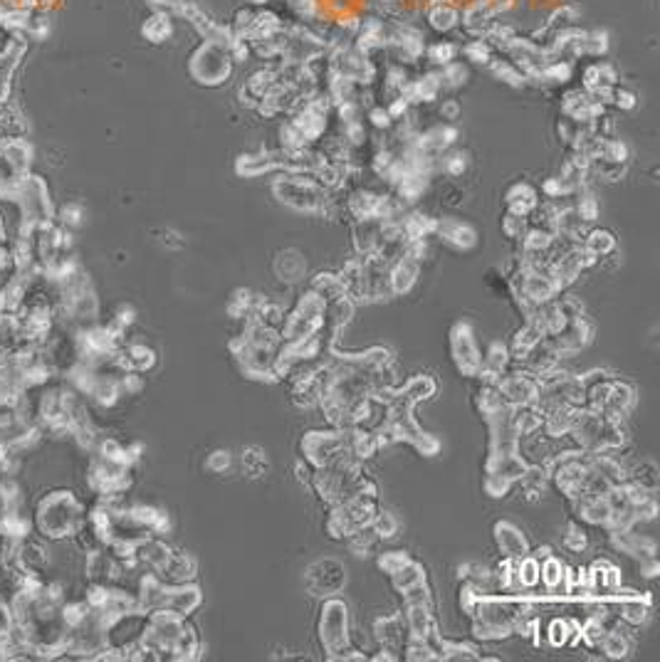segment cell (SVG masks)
Wrapping results in <instances>:
<instances>
[{"mask_svg":"<svg viewBox=\"0 0 660 662\" xmlns=\"http://www.w3.org/2000/svg\"><path fill=\"white\" fill-rule=\"evenodd\" d=\"M586 408L608 418L625 420V415L636 408V388L628 381L606 371H591L581 376Z\"/></svg>","mask_w":660,"mask_h":662,"instance_id":"6da1fadb","label":"cell"},{"mask_svg":"<svg viewBox=\"0 0 660 662\" xmlns=\"http://www.w3.org/2000/svg\"><path fill=\"white\" fill-rule=\"evenodd\" d=\"M569 438H572L574 448L584 450V452H613L616 455L625 445V428L623 420L584 408L579 413Z\"/></svg>","mask_w":660,"mask_h":662,"instance_id":"7a4b0ae2","label":"cell"},{"mask_svg":"<svg viewBox=\"0 0 660 662\" xmlns=\"http://www.w3.org/2000/svg\"><path fill=\"white\" fill-rule=\"evenodd\" d=\"M84 507L72 492H52L42 496L37 504L35 524L42 536L48 539H72L77 526L84 519Z\"/></svg>","mask_w":660,"mask_h":662,"instance_id":"3957f363","label":"cell"},{"mask_svg":"<svg viewBox=\"0 0 660 662\" xmlns=\"http://www.w3.org/2000/svg\"><path fill=\"white\" fill-rule=\"evenodd\" d=\"M275 195L280 203L289 205L292 210L300 213H319L324 215L327 205H329V190L319 183L312 173H284L282 178L275 181Z\"/></svg>","mask_w":660,"mask_h":662,"instance_id":"277c9868","label":"cell"},{"mask_svg":"<svg viewBox=\"0 0 660 662\" xmlns=\"http://www.w3.org/2000/svg\"><path fill=\"white\" fill-rule=\"evenodd\" d=\"M349 608L342 598L329 596L322 603L319 613V643L324 648L327 660L334 657L336 652L347 650L351 645V633H349Z\"/></svg>","mask_w":660,"mask_h":662,"instance_id":"5b68a950","label":"cell"},{"mask_svg":"<svg viewBox=\"0 0 660 662\" xmlns=\"http://www.w3.org/2000/svg\"><path fill=\"white\" fill-rule=\"evenodd\" d=\"M302 460H307L312 468H324L329 462H336L339 457H347V448H344V435L339 428L331 430H312L307 432L300 443Z\"/></svg>","mask_w":660,"mask_h":662,"instance_id":"8992f818","label":"cell"},{"mask_svg":"<svg viewBox=\"0 0 660 662\" xmlns=\"http://www.w3.org/2000/svg\"><path fill=\"white\" fill-rule=\"evenodd\" d=\"M450 354L463 376L478 379L483 371V351H480L475 331L467 321H458L450 331Z\"/></svg>","mask_w":660,"mask_h":662,"instance_id":"52a82bcc","label":"cell"},{"mask_svg":"<svg viewBox=\"0 0 660 662\" xmlns=\"http://www.w3.org/2000/svg\"><path fill=\"white\" fill-rule=\"evenodd\" d=\"M497 388L505 401V405L514 408V405H527V403H536L539 396V376L525 371L519 366H509L507 371L497 379Z\"/></svg>","mask_w":660,"mask_h":662,"instance_id":"ba28073f","label":"cell"},{"mask_svg":"<svg viewBox=\"0 0 660 662\" xmlns=\"http://www.w3.org/2000/svg\"><path fill=\"white\" fill-rule=\"evenodd\" d=\"M344 583H347V571L334 559H324V561H317L307 568V588L314 596H336L344 588Z\"/></svg>","mask_w":660,"mask_h":662,"instance_id":"9c48e42d","label":"cell"},{"mask_svg":"<svg viewBox=\"0 0 660 662\" xmlns=\"http://www.w3.org/2000/svg\"><path fill=\"white\" fill-rule=\"evenodd\" d=\"M403 621H406V628H408V638H420V640H431V643H440V628H438L436 605L433 603L406 605Z\"/></svg>","mask_w":660,"mask_h":662,"instance_id":"30bf717a","label":"cell"},{"mask_svg":"<svg viewBox=\"0 0 660 662\" xmlns=\"http://www.w3.org/2000/svg\"><path fill=\"white\" fill-rule=\"evenodd\" d=\"M201 603H203L201 588H198L195 583L168 585V588H166V598H164L161 610L178 615V618H191L195 610L201 608Z\"/></svg>","mask_w":660,"mask_h":662,"instance_id":"8fae6325","label":"cell"},{"mask_svg":"<svg viewBox=\"0 0 660 662\" xmlns=\"http://www.w3.org/2000/svg\"><path fill=\"white\" fill-rule=\"evenodd\" d=\"M373 635H376L381 650L398 657L396 652H401L408 640V628H406V621H403V615L396 613V615H386V618H378V621L373 623Z\"/></svg>","mask_w":660,"mask_h":662,"instance_id":"7c38bea8","label":"cell"},{"mask_svg":"<svg viewBox=\"0 0 660 662\" xmlns=\"http://www.w3.org/2000/svg\"><path fill=\"white\" fill-rule=\"evenodd\" d=\"M433 235H438L443 243H448L450 248L455 250H470L478 245V232H475V228H472L470 223H463V220H455V218L436 220V232H433Z\"/></svg>","mask_w":660,"mask_h":662,"instance_id":"4fadbf2b","label":"cell"},{"mask_svg":"<svg viewBox=\"0 0 660 662\" xmlns=\"http://www.w3.org/2000/svg\"><path fill=\"white\" fill-rule=\"evenodd\" d=\"M572 512L574 516L579 519V524L586 526H608V516H611V509H608V499L606 494L603 496H576L572 499Z\"/></svg>","mask_w":660,"mask_h":662,"instance_id":"5bb4252c","label":"cell"},{"mask_svg":"<svg viewBox=\"0 0 660 662\" xmlns=\"http://www.w3.org/2000/svg\"><path fill=\"white\" fill-rule=\"evenodd\" d=\"M436 390H438V381L433 379V376H428V373H418V376L408 379L406 383H398V388H396V393L389 398V401L403 403V405H411V408H416L420 401L431 398ZM389 401H386V403H389Z\"/></svg>","mask_w":660,"mask_h":662,"instance_id":"9a60e30c","label":"cell"},{"mask_svg":"<svg viewBox=\"0 0 660 662\" xmlns=\"http://www.w3.org/2000/svg\"><path fill=\"white\" fill-rule=\"evenodd\" d=\"M492 534H495V544L502 556H507V559H522L525 554H530L527 536L512 521H497Z\"/></svg>","mask_w":660,"mask_h":662,"instance_id":"2e32d148","label":"cell"},{"mask_svg":"<svg viewBox=\"0 0 660 662\" xmlns=\"http://www.w3.org/2000/svg\"><path fill=\"white\" fill-rule=\"evenodd\" d=\"M420 272V262L411 260V257H398L389 265V284L394 297L398 294H408L413 290V284L418 279Z\"/></svg>","mask_w":660,"mask_h":662,"instance_id":"e0dca14e","label":"cell"},{"mask_svg":"<svg viewBox=\"0 0 660 662\" xmlns=\"http://www.w3.org/2000/svg\"><path fill=\"white\" fill-rule=\"evenodd\" d=\"M505 201H507L509 213L525 215V218H527V215H530L532 210L539 205V193H536L534 185L527 183V181H517V183L507 190Z\"/></svg>","mask_w":660,"mask_h":662,"instance_id":"ac0fdd59","label":"cell"},{"mask_svg":"<svg viewBox=\"0 0 660 662\" xmlns=\"http://www.w3.org/2000/svg\"><path fill=\"white\" fill-rule=\"evenodd\" d=\"M512 366V354H509V346L505 341H492L487 346V351L483 354V371L480 376H492V379H500L502 373Z\"/></svg>","mask_w":660,"mask_h":662,"instance_id":"d6986e66","label":"cell"},{"mask_svg":"<svg viewBox=\"0 0 660 662\" xmlns=\"http://www.w3.org/2000/svg\"><path fill=\"white\" fill-rule=\"evenodd\" d=\"M625 482L643 492H658V468H655V462L641 460L633 468H625Z\"/></svg>","mask_w":660,"mask_h":662,"instance_id":"ffe728a7","label":"cell"},{"mask_svg":"<svg viewBox=\"0 0 660 662\" xmlns=\"http://www.w3.org/2000/svg\"><path fill=\"white\" fill-rule=\"evenodd\" d=\"M304 270H307V262L297 250H284V252H280L278 260H275V272H278V277L284 279V282H297V279H302Z\"/></svg>","mask_w":660,"mask_h":662,"instance_id":"44dd1931","label":"cell"},{"mask_svg":"<svg viewBox=\"0 0 660 662\" xmlns=\"http://www.w3.org/2000/svg\"><path fill=\"white\" fill-rule=\"evenodd\" d=\"M309 290L317 292L324 302H334L339 297H349L339 272H319L317 277H312V282H309Z\"/></svg>","mask_w":660,"mask_h":662,"instance_id":"7402d4cb","label":"cell"},{"mask_svg":"<svg viewBox=\"0 0 660 662\" xmlns=\"http://www.w3.org/2000/svg\"><path fill=\"white\" fill-rule=\"evenodd\" d=\"M438 652H440V660H448V662L483 660V652H480L475 645L458 643V640H448V638H443V635H440V643H438Z\"/></svg>","mask_w":660,"mask_h":662,"instance_id":"603a6c76","label":"cell"},{"mask_svg":"<svg viewBox=\"0 0 660 662\" xmlns=\"http://www.w3.org/2000/svg\"><path fill=\"white\" fill-rule=\"evenodd\" d=\"M599 650H601L606 657H611V660H621V657H625L628 652H631V640H628V635L621 630V623L608 628L606 635H603V640H601V645H599Z\"/></svg>","mask_w":660,"mask_h":662,"instance_id":"cb8c5ba5","label":"cell"},{"mask_svg":"<svg viewBox=\"0 0 660 662\" xmlns=\"http://www.w3.org/2000/svg\"><path fill=\"white\" fill-rule=\"evenodd\" d=\"M391 583H394V588L398 593H403L406 588H411V585L416 583H423V581H428V574H425V566L423 563H418L416 559H411L408 563H403L396 574L389 576Z\"/></svg>","mask_w":660,"mask_h":662,"instance_id":"d4e9b609","label":"cell"},{"mask_svg":"<svg viewBox=\"0 0 660 662\" xmlns=\"http://www.w3.org/2000/svg\"><path fill=\"white\" fill-rule=\"evenodd\" d=\"M581 245H584L586 252L599 262L616 250V237H613L608 230H589L584 235V240H581Z\"/></svg>","mask_w":660,"mask_h":662,"instance_id":"484cf974","label":"cell"},{"mask_svg":"<svg viewBox=\"0 0 660 662\" xmlns=\"http://www.w3.org/2000/svg\"><path fill=\"white\" fill-rule=\"evenodd\" d=\"M517 583L519 591H532L539 585V556L525 554L517 559Z\"/></svg>","mask_w":660,"mask_h":662,"instance_id":"4316f807","label":"cell"},{"mask_svg":"<svg viewBox=\"0 0 660 662\" xmlns=\"http://www.w3.org/2000/svg\"><path fill=\"white\" fill-rule=\"evenodd\" d=\"M428 18H431V25L436 30H450L458 25V10L450 6L448 0H433L431 8H428Z\"/></svg>","mask_w":660,"mask_h":662,"instance_id":"83f0119b","label":"cell"},{"mask_svg":"<svg viewBox=\"0 0 660 662\" xmlns=\"http://www.w3.org/2000/svg\"><path fill=\"white\" fill-rule=\"evenodd\" d=\"M260 299H262V297L255 294V292H250V290H237L235 294L230 297V302H228L230 317H235V319H248L250 312H253V309L258 307Z\"/></svg>","mask_w":660,"mask_h":662,"instance_id":"f1b7e54d","label":"cell"},{"mask_svg":"<svg viewBox=\"0 0 660 662\" xmlns=\"http://www.w3.org/2000/svg\"><path fill=\"white\" fill-rule=\"evenodd\" d=\"M371 529L373 534H376L378 539H391L398 534V529H401V521H398V516L394 514V512H389V509H378L376 516H373L371 521Z\"/></svg>","mask_w":660,"mask_h":662,"instance_id":"f546056e","label":"cell"},{"mask_svg":"<svg viewBox=\"0 0 660 662\" xmlns=\"http://www.w3.org/2000/svg\"><path fill=\"white\" fill-rule=\"evenodd\" d=\"M561 544H564V549L574 551V554H581V551H584L586 546H589V536H586L584 526L576 524V521H572V524L566 526Z\"/></svg>","mask_w":660,"mask_h":662,"instance_id":"4dcf8cb0","label":"cell"},{"mask_svg":"<svg viewBox=\"0 0 660 662\" xmlns=\"http://www.w3.org/2000/svg\"><path fill=\"white\" fill-rule=\"evenodd\" d=\"M376 561H378V568H381L383 574L391 576V574H396V571H398L403 563L411 561V556H408V551L394 549V551H383V554H378Z\"/></svg>","mask_w":660,"mask_h":662,"instance_id":"1f68e13d","label":"cell"},{"mask_svg":"<svg viewBox=\"0 0 660 662\" xmlns=\"http://www.w3.org/2000/svg\"><path fill=\"white\" fill-rule=\"evenodd\" d=\"M492 15H495V8L489 6V3H475V6L465 12V25L470 30L485 28V25L492 20Z\"/></svg>","mask_w":660,"mask_h":662,"instance_id":"d6a6232c","label":"cell"},{"mask_svg":"<svg viewBox=\"0 0 660 662\" xmlns=\"http://www.w3.org/2000/svg\"><path fill=\"white\" fill-rule=\"evenodd\" d=\"M242 468L248 470L253 477H260V474L267 472V457L260 448H248L242 452Z\"/></svg>","mask_w":660,"mask_h":662,"instance_id":"836d02e7","label":"cell"},{"mask_svg":"<svg viewBox=\"0 0 660 662\" xmlns=\"http://www.w3.org/2000/svg\"><path fill=\"white\" fill-rule=\"evenodd\" d=\"M527 228H530V220H527L525 215L509 213V210H507V215H505V220H502V230H505V235L507 237H512V240H522Z\"/></svg>","mask_w":660,"mask_h":662,"instance_id":"e575fe53","label":"cell"},{"mask_svg":"<svg viewBox=\"0 0 660 662\" xmlns=\"http://www.w3.org/2000/svg\"><path fill=\"white\" fill-rule=\"evenodd\" d=\"M401 596H403V603H406V605H413V603H433V593H431V585H428V581L411 585V588H406V591H403Z\"/></svg>","mask_w":660,"mask_h":662,"instance_id":"d590c367","label":"cell"},{"mask_svg":"<svg viewBox=\"0 0 660 662\" xmlns=\"http://www.w3.org/2000/svg\"><path fill=\"white\" fill-rule=\"evenodd\" d=\"M574 210H576L579 218L584 220V223H594V220L599 218V201H596L591 193H581V198H579Z\"/></svg>","mask_w":660,"mask_h":662,"instance_id":"8d00e7d4","label":"cell"},{"mask_svg":"<svg viewBox=\"0 0 660 662\" xmlns=\"http://www.w3.org/2000/svg\"><path fill=\"white\" fill-rule=\"evenodd\" d=\"M440 82L445 84V87H460V84L467 82V70L460 65V62H450V65H445V70H443Z\"/></svg>","mask_w":660,"mask_h":662,"instance_id":"74e56055","label":"cell"},{"mask_svg":"<svg viewBox=\"0 0 660 662\" xmlns=\"http://www.w3.org/2000/svg\"><path fill=\"white\" fill-rule=\"evenodd\" d=\"M492 72H495L500 79H505L507 84H512V87L522 84V72L514 65H509V62H500V59H497V62H492Z\"/></svg>","mask_w":660,"mask_h":662,"instance_id":"f35d334b","label":"cell"},{"mask_svg":"<svg viewBox=\"0 0 660 662\" xmlns=\"http://www.w3.org/2000/svg\"><path fill=\"white\" fill-rule=\"evenodd\" d=\"M465 166H467L465 154H460V151H453V154L443 156V171L448 173V176H453V178L465 171Z\"/></svg>","mask_w":660,"mask_h":662,"instance_id":"ab89813d","label":"cell"},{"mask_svg":"<svg viewBox=\"0 0 660 662\" xmlns=\"http://www.w3.org/2000/svg\"><path fill=\"white\" fill-rule=\"evenodd\" d=\"M455 45H450V42H438V45H433L431 48V59L436 62V65H450L455 59Z\"/></svg>","mask_w":660,"mask_h":662,"instance_id":"60d3db41","label":"cell"},{"mask_svg":"<svg viewBox=\"0 0 660 662\" xmlns=\"http://www.w3.org/2000/svg\"><path fill=\"white\" fill-rule=\"evenodd\" d=\"M230 462H233V457H230L228 450H215V452L208 457V470H211V472H225V470L230 468Z\"/></svg>","mask_w":660,"mask_h":662,"instance_id":"b9f144b4","label":"cell"},{"mask_svg":"<svg viewBox=\"0 0 660 662\" xmlns=\"http://www.w3.org/2000/svg\"><path fill=\"white\" fill-rule=\"evenodd\" d=\"M569 74H572V67L566 65V62H552V65L544 70V77L552 79V82H566Z\"/></svg>","mask_w":660,"mask_h":662,"instance_id":"7bdbcfd3","label":"cell"},{"mask_svg":"<svg viewBox=\"0 0 660 662\" xmlns=\"http://www.w3.org/2000/svg\"><path fill=\"white\" fill-rule=\"evenodd\" d=\"M465 54L472 59V62H489V48H487V42H483V40L470 42V45L465 48Z\"/></svg>","mask_w":660,"mask_h":662,"instance_id":"ee69618b","label":"cell"},{"mask_svg":"<svg viewBox=\"0 0 660 662\" xmlns=\"http://www.w3.org/2000/svg\"><path fill=\"white\" fill-rule=\"evenodd\" d=\"M611 97L616 99V107H621V109L636 107V94L625 92V89H611Z\"/></svg>","mask_w":660,"mask_h":662,"instance_id":"f6af8a7d","label":"cell"},{"mask_svg":"<svg viewBox=\"0 0 660 662\" xmlns=\"http://www.w3.org/2000/svg\"><path fill=\"white\" fill-rule=\"evenodd\" d=\"M391 121H394V119L389 117V112H386V109H373V112H371V124L376 126V129H389Z\"/></svg>","mask_w":660,"mask_h":662,"instance_id":"bcb514c9","label":"cell"},{"mask_svg":"<svg viewBox=\"0 0 660 662\" xmlns=\"http://www.w3.org/2000/svg\"><path fill=\"white\" fill-rule=\"evenodd\" d=\"M440 114L445 119H458V114H460V104L455 99H450V101H443V107H440Z\"/></svg>","mask_w":660,"mask_h":662,"instance_id":"7dc6e473","label":"cell"}]
</instances>
